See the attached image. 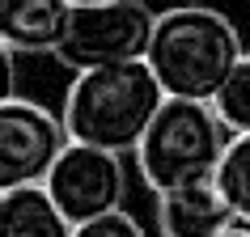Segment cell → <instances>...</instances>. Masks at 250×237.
<instances>
[{
	"mask_svg": "<svg viewBox=\"0 0 250 237\" xmlns=\"http://www.w3.org/2000/svg\"><path fill=\"white\" fill-rule=\"evenodd\" d=\"M216 237H250V224H246V220H233L225 233H216Z\"/></svg>",
	"mask_w": 250,
	"mask_h": 237,
	"instance_id": "14",
	"label": "cell"
},
{
	"mask_svg": "<svg viewBox=\"0 0 250 237\" xmlns=\"http://www.w3.org/2000/svg\"><path fill=\"white\" fill-rule=\"evenodd\" d=\"M166 102L161 80L153 77L148 59L81 68L64 98V132L68 140L98 144L110 153H136L153 115Z\"/></svg>",
	"mask_w": 250,
	"mask_h": 237,
	"instance_id": "1",
	"label": "cell"
},
{
	"mask_svg": "<svg viewBox=\"0 0 250 237\" xmlns=\"http://www.w3.org/2000/svg\"><path fill=\"white\" fill-rule=\"evenodd\" d=\"M13 55H17L13 47L0 42V102L17 93V59H13Z\"/></svg>",
	"mask_w": 250,
	"mask_h": 237,
	"instance_id": "13",
	"label": "cell"
},
{
	"mask_svg": "<svg viewBox=\"0 0 250 237\" xmlns=\"http://www.w3.org/2000/svg\"><path fill=\"white\" fill-rule=\"evenodd\" d=\"M212 110H216V118L225 123L229 136L250 132V51H242V59L221 80V89L212 93Z\"/></svg>",
	"mask_w": 250,
	"mask_h": 237,
	"instance_id": "11",
	"label": "cell"
},
{
	"mask_svg": "<svg viewBox=\"0 0 250 237\" xmlns=\"http://www.w3.org/2000/svg\"><path fill=\"white\" fill-rule=\"evenodd\" d=\"M233 208L225 203L216 174L191 178L157 195V229L161 237H216L233 224Z\"/></svg>",
	"mask_w": 250,
	"mask_h": 237,
	"instance_id": "7",
	"label": "cell"
},
{
	"mask_svg": "<svg viewBox=\"0 0 250 237\" xmlns=\"http://www.w3.org/2000/svg\"><path fill=\"white\" fill-rule=\"evenodd\" d=\"M72 229L42 182L0 195V237H72Z\"/></svg>",
	"mask_w": 250,
	"mask_h": 237,
	"instance_id": "9",
	"label": "cell"
},
{
	"mask_svg": "<svg viewBox=\"0 0 250 237\" xmlns=\"http://www.w3.org/2000/svg\"><path fill=\"white\" fill-rule=\"evenodd\" d=\"M68 17L72 0H0V42L17 55H55Z\"/></svg>",
	"mask_w": 250,
	"mask_h": 237,
	"instance_id": "8",
	"label": "cell"
},
{
	"mask_svg": "<svg viewBox=\"0 0 250 237\" xmlns=\"http://www.w3.org/2000/svg\"><path fill=\"white\" fill-rule=\"evenodd\" d=\"M64 144L68 132L55 110L17 93L4 98L0 102V195L42 182Z\"/></svg>",
	"mask_w": 250,
	"mask_h": 237,
	"instance_id": "6",
	"label": "cell"
},
{
	"mask_svg": "<svg viewBox=\"0 0 250 237\" xmlns=\"http://www.w3.org/2000/svg\"><path fill=\"white\" fill-rule=\"evenodd\" d=\"M72 4H106V0H72Z\"/></svg>",
	"mask_w": 250,
	"mask_h": 237,
	"instance_id": "15",
	"label": "cell"
},
{
	"mask_svg": "<svg viewBox=\"0 0 250 237\" xmlns=\"http://www.w3.org/2000/svg\"><path fill=\"white\" fill-rule=\"evenodd\" d=\"M153 21L145 0H106V4H72L68 30L55 59L68 64L72 72L81 68H102V64H123V59H145Z\"/></svg>",
	"mask_w": 250,
	"mask_h": 237,
	"instance_id": "4",
	"label": "cell"
},
{
	"mask_svg": "<svg viewBox=\"0 0 250 237\" xmlns=\"http://www.w3.org/2000/svg\"><path fill=\"white\" fill-rule=\"evenodd\" d=\"M216 186H221L225 203L233 208V216L250 224V132L229 136L221 165H216Z\"/></svg>",
	"mask_w": 250,
	"mask_h": 237,
	"instance_id": "10",
	"label": "cell"
},
{
	"mask_svg": "<svg viewBox=\"0 0 250 237\" xmlns=\"http://www.w3.org/2000/svg\"><path fill=\"white\" fill-rule=\"evenodd\" d=\"M225 144H229V132L216 118L212 102L166 98L148 123L140 148H136V165H140L145 186H153L161 195V191L183 186L191 178L216 174Z\"/></svg>",
	"mask_w": 250,
	"mask_h": 237,
	"instance_id": "3",
	"label": "cell"
},
{
	"mask_svg": "<svg viewBox=\"0 0 250 237\" xmlns=\"http://www.w3.org/2000/svg\"><path fill=\"white\" fill-rule=\"evenodd\" d=\"M242 51H246L242 34L221 9L178 0L174 9L157 13L145 59L161 80L166 98L212 102V93L221 89V80L242 59Z\"/></svg>",
	"mask_w": 250,
	"mask_h": 237,
	"instance_id": "2",
	"label": "cell"
},
{
	"mask_svg": "<svg viewBox=\"0 0 250 237\" xmlns=\"http://www.w3.org/2000/svg\"><path fill=\"white\" fill-rule=\"evenodd\" d=\"M72 237H148L145 224L136 220L132 212H106V216H98V220H85L72 229Z\"/></svg>",
	"mask_w": 250,
	"mask_h": 237,
	"instance_id": "12",
	"label": "cell"
},
{
	"mask_svg": "<svg viewBox=\"0 0 250 237\" xmlns=\"http://www.w3.org/2000/svg\"><path fill=\"white\" fill-rule=\"evenodd\" d=\"M42 186H47V195L55 199V208L64 212L68 220L85 224V220H98L106 212L123 208V199H127V165H123V153L68 140L60 148V157L51 161Z\"/></svg>",
	"mask_w": 250,
	"mask_h": 237,
	"instance_id": "5",
	"label": "cell"
}]
</instances>
